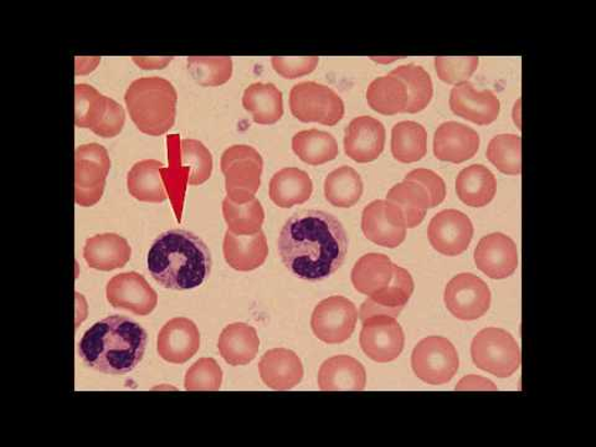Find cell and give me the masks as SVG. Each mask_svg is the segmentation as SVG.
Returning a JSON list of instances; mask_svg holds the SVG:
<instances>
[{"instance_id": "obj_1", "label": "cell", "mask_w": 596, "mask_h": 447, "mask_svg": "<svg viewBox=\"0 0 596 447\" xmlns=\"http://www.w3.org/2000/svg\"><path fill=\"white\" fill-rule=\"evenodd\" d=\"M284 266L301 280L323 281L342 267L349 238L332 214L302 210L284 224L278 243Z\"/></svg>"}, {"instance_id": "obj_2", "label": "cell", "mask_w": 596, "mask_h": 447, "mask_svg": "<svg viewBox=\"0 0 596 447\" xmlns=\"http://www.w3.org/2000/svg\"><path fill=\"white\" fill-rule=\"evenodd\" d=\"M212 258L204 241L191 231L174 229L159 235L149 249L147 267L163 288L186 291L208 280Z\"/></svg>"}, {"instance_id": "obj_3", "label": "cell", "mask_w": 596, "mask_h": 447, "mask_svg": "<svg viewBox=\"0 0 596 447\" xmlns=\"http://www.w3.org/2000/svg\"><path fill=\"white\" fill-rule=\"evenodd\" d=\"M146 347L144 327L129 317L110 316L86 330L78 343V355L97 372L124 375L144 360Z\"/></svg>"}, {"instance_id": "obj_4", "label": "cell", "mask_w": 596, "mask_h": 447, "mask_svg": "<svg viewBox=\"0 0 596 447\" xmlns=\"http://www.w3.org/2000/svg\"><path fill=\"white\" fill-rule=\"evenodd\" d=\"M130 118L148 136H162L172 130L177 118L178 94L162 77H142L124 95Z\"/></svg>"}, {"instance_id": "obj_5", "label": "cell", "mask_w": 596, "mask_h": 447, "mask_svg": "<svg viewBox=\"0 0 596 447\" xmlns=\"http://www.w3.org/2000/svg\"><path fill=\"white\" fill-rule=\"evenodd\" d=\"M169 164L163 168V181L169 190L174 188L183 194L186 185H202L209 181L212 172L210 150L197 140L168 138Z\"/></svg>"}, {"instance_id": "obj_6", "label": "cell", "mask_w": 596, "mask_h": 447, "mask_svg": "<svg viewBox=\"0 0 596 447\" xmlns=\"http://www.w3.org/2000/svg\"><path fill=\"white\" fill-rule=\"evenodd\" d=\"M126 113L112 98L101 95L90 85L75 86L76 128L90 129L97 136L113 138L121 133Z\"/></svg>"}, {"instance_id": "obj_7", "label": "cell", "mask_w": 596, "mask_h": 447, "mask_svg": "<svg viewBox=\"0 0 596 447\" xmlns=\"http://www.w3.org/2000/svg\"><path fill=\"white\" fill-rule=\"evenodd\" d=\"M221 172L226 177L228 198L238 204L255 200L261 185L264 160L251 146L236 145L221 156Z\"/></svg>"}, {"instance_id": "obj_8", "label": "cell", "mask_w": 596, "mask_h": 447, "mask_svg": "<svg viewBox=\"0 0 596 447\" xmlns=\"http://www.w3.org/2000/svg\"><path fill=\"white\" fill-rule=\"evenodd\" d=\"M471 357L478 370L509 378L521 366V350L513 336L501 328H486L471 345Z\"/></svg>"}, {"instance_id": "obj_9", "label": "cell", "mask_w": 596, "mask_h": 447, "mask_svg": "<svg viewBox=\"0 0 596 447\" xmlns=\"http://www.w3.org/2000/svg\"><path fill=\"white\" fill-rule=\"evenodd\" d=\"M290 109L293 118L305 123L336 126L344 118V102L332 88L314 82L292 87Z\"/></svg>"}, {"instance_id": "obj_10", "label": "cell", "mask_w": 596, "mask_h": 447, "mask_svg": "<svg viewBox=\"0 0 596 447\" xmlns=\"http://www.w3.org/2000/svg\"><path fill=\"white\" fill-rule=\"evenodd\" d=\"M111 169L108 149L97 143L80 146L75 154V202L90 208L102 198Z\"/></svg>"}, {"instance_id": "obj_11", "label": "cell", "mask_w": 596, "mask_h": 447, "mask_svg": "<svg viewBox=\"0 0 596 447\" xmlns=\"http://www.w3.org/2000/svg\"><path fill=\"white\" fill-rule=\"evenodd\" d=\"M417 378L431 386H442L455 377L460 360L455 346L445 337H428L417 343L412 354Z\"/></svg>"}, {"instance_id": "obj_12", "label": "cell", "mask_w": 596, "mask_h": 447, "mask_svg": "<svg viewBox=\"0 0 596 447\" xmlns=\"http://www.w3.org/2000/svg\"><path fill=\"white\" fill-rule=\"evenodd\" d=\"M357 322L358 311L354 303L342 297H332L318 303L311 327L319 341L341 345L352 337Z\"/></svg>"}, {"instance_id": "obj_13", "label": "cell", "mask_w": 596, "mask_h": 447, "mask_svg": "<svg viewBox=\"0 0 596 447\" xmlns=\"http://www.w3.org/2000/svg\"><path fill=\"white\" fill-rule=\"evenodd\" d=\"M491 291L487 283L473 274H460L448 283L443 300L453 317L475 321L491 307Z\"/></svg>"}, {"instance_id": "obj_14", "label": "cell", "mask_w": 596, "mask_h": 447, "mask_svg": "<svg viewBox=\"0 0 596 447\" xmlns=\"http://www.w3.org/2000/svg\"><path fill=\"white\" fill-rule=\"evenodd\" d=\"M406 229L404 214L393 203L375 201L363 210V234L379 246L394 249L402 245Z\"/></svg>"}, {"instance_id": "obj_15", "label": "cell", "mask_w": 596, "mask_h": 447, "mask_svg": "<svg viewBox=\"0 0 596 447\" xmlns=\"http://www.w3.org/2000/svg\"><path fill=\"white\" fill-rule=\"evenodd\" d=\"M362 324L361 347L372 361L389 363L403 353L405 335L397 318L375 316Z\"/></svg>"}, {"instance_id": "obj_16", "label": "cell", "mask_w": 596, "mask_h": 447, "mask_svg": "<svg viewBox=\"0 0 596 447\" xmlns=\"http://www.w3.org/2000/svg\"><path fill=\"white\" fill-rule=\"evenodd\" d=\"M428 237L436 252L445 256H459L466 252L473 240V221L462 212L442 210L431 219Z\"/></svg>"}, {"instance_id": "obj_17", "label": "cell", "mask_w": 596, "mask_h": 447, "mask_svg": "<svg viewBox=\"0 0 596 447\" xmlns=\"http://www.w3.org/2000/svg\"><path fill=\"white\" fill-rule=\"evenodd\" d=\"M106 298L114 309L127 310L137 316H148L158 303L157 292L137 273L115 275L106 286Z\"/></svg>"}, {"instance_id": "obj_18", "label": "cell", "mask_w": 596, "mask_h": 447, "mask_svg": "<svg viewBox=\"0 0 596 447\" xmlns=\"http://www.w3.org/2000/svg\"><path fill=\"white\" fill-rule=\"evenodd\" d=\"M475 264L492 280H504L518 270L519 250L514 241L501 232L489 234L477 244Z\"/></svg>"}, {"instance_id": "obj_19", "label": "cell", "mask_w": 596, "mask_h": 447, "mask_svg": "<svg viewBox=\"0 0 596 447\" xmlns=\"http://www.w3.org/2000/svg\"><path fill=\"white\" fill-rule=\"evenodd\" d=\"M199 348V329L190 318H173L159 330L157 351L168 363L184 364L197 354Z\"/></svg>"}, {"instance_id": "obj_20", "label": "cell", "mask_w": 596, "mask_h": 447, "mask_svg": "<svg viewBox=\"0 0 596 447\" xmlns=\"http://www.w3.org/2000/svg\"><path fill=\"white\" fill-rule=\"evenodd\" d=\"M386 140L385 124L370 116H361L354 119L345 130V155L357 164L373 162L385 150Z\"/></svg>"}, {"instance_id": "obj_21", "label": "cell", "mask_w": 596, "mask_h": 447, "mask_svg": "<svg viewBox=\"0 0 596 447\" xmlns=\"http://www.w3.org/2000/svg\"><path fill=\"white\" fill-rule=\"evenodd\" d=\"M450 109L461 119L474 122L478 126H488L498 119L501 105L489 89L477 92L473 84L466 82L451 89Z\"/></svg>"}, {"instance_id": "obj_22", "label": "cell", "mask_w": 596, "mask_h": 447, "mask_svg": "<svg viewBox=\"0 0 596 447\" xmlns=\"http://www.w3.org/2000/svg\"><path fill=\"white\" fill-rule=\"evenodd\" d=\"M478 133L459 122H445L435 132L434 155L442 162L464 164L474 158L479 149Z\"/></svg>"}, {"instance_id": "obj_23", "label": "cell", "mask_w": 596, "mask_h": 447, "mask_svg": "<svg viewBox=\"0 0 596 447\" xmlns=\"http://www.w3.org/2000/svg\"><path fill=\"white\" fill-rule=\"evenodd\" d=\"M263 382L273 390H290L304 378V365L295 352L275 348L266 352L259 363Z\"/></svg>"}, {"instance_id": "obj_24", "label": "cell", "mask_w": 596, "mask_h": 447, "mask_svg": "<svg viewBox=\"0 0 596 447\" xmlns=\"http://www.w3.org/2000/svg\"><path fill=\"white\" fill-rule=\"evenodd\" d=\"M366 384V369L350 355L329 358L318 372V386L324 391H362Z\"/></svg>"}, {"instance_id": "obj_25", "label": "cell", "mask_w": 596, "mask_h": 447, "mask_svg": "<svg viewBox=\"0 0 596 447\" xmlns=\"http://www.w3.org/2000/svg\"><path fill=\"white\" fill-rule=\"evenodd\" d=\"M222 252L227 263L234 270L253 271L261 267L269 256L268 239L263 231L252 237H239L228 230Z\"/></svg>"}, {"instance_id": "obj_26", "label": "cell", "mask_w": 596, "mask_h": 447, "mask_svg": "<svg viewBox=\"0 0 596 447\" xmlns=\"http://www.w3.org/2000/svg\"><path fill=\"white\" fill-rule=\"evenodd\" d=\"M132 255L129 241L118 234H99L87 239L84 257L99 271H113L127 265Z\"/></svg>"}, {"instance_id": "obj_27", "label": "cell", "mask_w": 596, "mask_h": 447, "mask_svg": "<svg viewBox=\"0 0 596 447\" xmlns=\"http://www.w3.org/2000/svg\"><path fill=\"white\" fill-rule=\"evenodd\" d=\"M218 350L222 360L230 365H246L259 353L260 338L254 327L239 322L222 329Z\"/></svg>"}, {"instance_id": "obj_28", "label": "cell", "mask_w": 596, "mask_h": 447, "mask_svg": "<svg viewBox=\"0 0 596 447\" xmlns=\"http://www.w3.org/2000/svg\"><path fill=\"white\" fill-rule=\"evenodd\" d=\"M394 266L387 255L372 253L362 256L352 270L354 289L368 298L375 297L393 280Z\"/></svg>"}, {"instance_id": "obj_29", "label": "cell", "mask_w": 596, "mask_h": 447, "mask_svg": "<svg viewBox=\"0 0 596 447\" xmlns=\"http://www.w3.org/2000/svg\"><path fill=\"white\" fill-rule=\"evenodd\" d=\"M313 193V179L299 168H283L270 182V198L283 209L306 203Z\"/></svg>"}, {"instance_id": "obj_30", "label": "cell", "mask_w": 596, "mask_h": 447, "mask_svg": "<svg viewBox=\"0 0 596 447\" xmlns=\"http://www.w3.org/2000/svg\"><path fill=\"white\" fill-rule=\"evenodd\" d=\"M163 168V164L156 159L141 160L133 166L127 176V188L133 198L145 203L167 201Z\"/></svg>"}, {"instance_id": "obj_31", "label": "cell", "mask_w": 596, "mask_h": 447, "mask_svg": "<svg viewBox=\"0 0 596 447\" xmlns=\"http://www.w3.org/2000/svg\"><path fill=\"white\" fill-rule=\"evenodd\" d=\"M497 192L495 174L482 165H474L461 171L457 178L459 200L473 208H483L491 203Z\"/></svg>"}, {"instance_id": "obj_32", "label": "cell", "mask_w": 596, "mask_h": 447, "mask_svg": "<svg viewBox=\"0 0 596 447\" xmlns=\"http://www.w3.org/2000/svg\"><path fill=\"white\" fill-rule=\"evenodd\" d=\"M244 109L253 116L254 122L269 126L282 119V93L273 84L256 83L245 89Z\"/></svg>"}, {"instance_id": "obj_33", "label": "cell", "mask_w": 596, "mask_h": 447, "mask_svg": "<svg viewBox=\"0 0 596 447\" xmlns=\"http://www.w3.org/2000/svg\"><path fill=\"white\" fill-rule=\"evenodd\" d=\"M428 152V133L421 123L403 121L391 131V155L400 164H414Z\"/></svg>"}, {"instance_id": "obj_34", "label": "cell", "mask_w": 596, "mask_h": 447, "mask_svg": "<svg viewBox=\"0 0 596 447\" xmlns=\"http://www.w3.org/2000/svg\"><path fill=\"white\" fill-rule=\"evenodd\" d=\"M292 149L309 166H321L338 157L340 148L331 133L318 130L302 131L292 138Z\"/></svg>"}, {"instance_id": "obj_35", "label": "cell", "mask_w": 596, "mask_h": 447, "mask_svg": "<svg viewBox=\"0 0 596 447\" xmlns=\"http://www.w3.org/2000/svg\"><path fill=\"white\" fill-rule=\"evenodd\" d=\"M367 101L372 110L385 116L405 113L406 87L402 80L387 75L373 82L367 89Z\"/></svg>"}, {"instance_id": "obj_36", "label": "cell", "mask_w": 596, "mask_h": 447, "mask_svg": "<svg viewBox=\"0 0 596 447\" xmlns=\"http://www.w3.org/2000/svg\"><path fill=\"white\" fill-rule=\"evenodd\" d=\"M387 201L403 212L408 229L419 227L426 213L431 209L428 193L421 184L413 182L404 181L391 188Z\"/></svg>"}, {"instance_id": "obj_37", "label": "cell", "mask_w": 596, "mask_h": 447, "mask_svg": "<svg viewBox=\"0 0 596 447\" xmlns=\"http://www.w3.org/2000/svg\"><path fill=\"white\" fill-rule=\"evenodd\" d=\"M363 195V181L355 169L344 166L328 174L325 181V196L337 208H352Z\"/></svg>"}, {"instance_id": "obj_38", "label": "cell", "mask_w": 596, "mask_h": 447, "mask_svg": "<svg viewBox=\"0 0 596 447\" xmlns=\"http://www.w3.org/2000/svg\"><path fill=\"white\" fill-rule=\"evenodd\" d=\"M222 216L229 231L239 237H252L261 231L265 212L259 201L253 200L245 204H238L227 196L222 202Z\"/></svg>"}, {"instance_id": "obj_39", "label": "cell", "mask_w": 596, "mask_h": 447, "mask_svg": "<svg viewBox=\"0 0 596 447\" xmlns=\"http://www.w3.org/2000/svg\"><path fill=\"white\" fill-rule=\"evenodd\" d=\"M404 83L408 93L405 113H417L426 109L431 101L434 87L431 77L422 67L409 64L391 71Z\"/></svg>"}, {"instance_id": "obj_40", "label": "cell", "mask_w": 596, "mask_h": 447, "mask_svg": "<svg viewBox=\"0 0 596 447\" xmlns=\"http://www.w3.org/2000/svg\"><path fill=\"white\" fill-rule=\"evenodd\" d=\"M522 140L515 134H500L489 142L487 159L498 171L507 176L522 172Z\"/></svg>"}, {"instance_id": "obj_41", "label": "cell", "mask_w": 596, "mask_h": 447, "mask_svg": "<svg viewBox=\"0 0 596 447\" xmlns=\"http://www.w3.org/2000/svg\"><path fill=\"white\" fill-rule=\"evenodd\" d=\"M188 70L195 83L204 87L224 85L233 75L231 58H188Z\"/></svg>"}, {"instance_id": "obj_42", "label": "cell", "mask_w": 596, "mask_h": 447, "mask_svg": "<svg viewBox=\"0 0 596 447\" xmlns=\"http://www.w3.org/2000/svg\"><path fill=\"white\" fill-rule=\"evenodd\" d=\"M414 289L415 283L411 273L396 265L393 280H391L388 288L369 299L382 307L404 310L409 300L413 297Z\"/></svg>"}, {"instance_id": "obj_43", "label": "cell", "mask_w": 596, "mask_h": 447, "mask_svg": "<svg viewBox=\"0 0 596 447\" xmlns=\"http://www.w3.org/2000/svg\"><path fill=\"white\" fill-rule=\"evenodd\" d=\"M222 371L212 358H200L185 374L184 387L190 391H217L221 388Z\"/></svg>"}, {"instance_id": "obj_44", "label": "cell", "mask_w": 596, "mask_h": 447, "mask_svg": "<svg viewBox=\"0 0 596 447\" xmlns=\"http://www.w3.org/2000/svg\"><path fill=\"white\" fill-rule=\"evenodd\" d=\"M476 57L436 58L435 70L441 82L449 85L466 83L478 68Z\"/></svg>"}, {"instance_id": "obj_45", "label": "cell", "mask_w": 596, "mask_h": 447, "mask_svg": "<svg viewBox=\"0 0 596 447\" xmlns=\"http://www.w3.org/2000/svg\"><path fill=\"white\" fill-rule=\"evenodd\" d=\"M404 181L421 184L429 195L431 208L438 207L447 198V185L442 178L430 169H415L405 176Z\"/></svg>"}, {"instance_id": "obj_46", "label": "cell", "mask_w": 596, "mask_h": 447, "mask_svg": "<svg viewBox=\"0 0 596 447\" xmlns=\"http://www.w3.org/2000/svg\"><path fill=\"white\" fill-rule=\"evenodd\" d=\"M272 68L276 73L284 78H299L314 73L316 70L319 58L317 57H302V58H281L276 57L271 59Z\"/></svg>"}, {"instance_id": "obj_47", "label": "cell", "mask_w": 596, "mask_h": 447, "mask_svg": "<svg viewBox=\"0 0 596 447\" xmlns=\"http://www.w3.org/2000/svg\"><path fill=\"white\" fill-rule=\"evenodd\" d=\"M402 309H387L378 305L377 302L368 298V300L363 302V305L360 310V318L362 322L375 317V316H389L398 318Z\"/></svg>"}, {"instance_id": "obj_48", "label": "cell", "mask_w": 596, "mask_h": 447, "mask_svg": "<svg viewBox=\"0 0 596 447\" xmlns=\"http://www.w3.org/2000/svg\"><path fill=\"white\" fill-rule=\"evenodd\" d=\"M457 390L459 391H497L498 388L495 384L479 375H467V377L462 378L458 386Z\"/></svg>"}]
</instances>
